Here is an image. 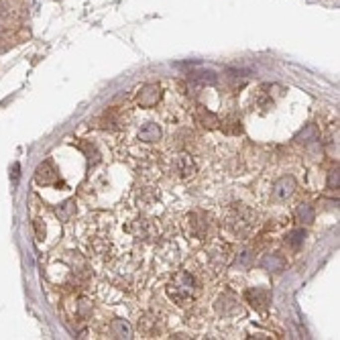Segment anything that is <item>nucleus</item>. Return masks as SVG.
Masks as SVG:
<instances>
[{
    "mask_svg": "<svg viewBox=\"0 0 340 340\" xmlns=\"http://www.w3.org/2000/svg\"><path fill=\"white\" fill-rule=\"evenodd\" d=\"M220 126H222V131H224L226 135H241V133H243L241 120H239L237 116H228V118H224V120L220 122Z\"/></svg>",
    "mask_w": 340,
    "mask_h": 340,
    "instance_id": "16",
    "label": "nucleus"
},
{
    "mask_svg": "<svg viewBox=\"0 0 340 340\" xmlns=\"http://www.w3.org/2000/svg\"><path fill=\"white\" fill-rule=\"evenodd\" d=\"M37 181L41 183V185H49V183H53L55 181V177H57V171H55V167H53V161L51 159H47V161H43L39 165V169H37Z\"/></svg>",
    "mask_w": 340,
    "mask_h": 340,
    "instance_id": "9",
    "label": "nucleus"
},
{
    "mask_svg": "<svg viewBox=\"0 0 340 340\" xmlns=\"http://www.w3.org/2000/svg\"><path fill=\"white\" fill-rule=\"evenodd\" d=\"M18 169H20V165H18V163H14V167H12V177H14V181L18 179Z\"/></svg>",
    "mask_w": 340,
    "mask_h": 340,
    "instance_id": "23",
    "label": "nucleus"
},
{
    "mask_svg": "<svg viewBox=\"0 0 340 340\" xmlns=\"http://www.w3.org/2000/svg\"><path fill=\"white\" fill-rule=\"evenodd\" d=\"M187 230H189V235L192 237L204 239L206 232H208V220L204 218V214H200V212H192V214L187 216Z\"/></svg>",
    "mask_w": 340,
    "mask_h": 340,
    "instance_id": "7",
    "label": "nucleus"
},
{
    "mask_svg": "<svg viewBox=\"0 0 340 340\" xmlns=\"http://www.w3.org/2000/svg\"><path fill=\"white\" fill-rule=\"evenodd\" d=\"M161 98V86L159 84H145L137 94V104L141 108H153Z\"/></svg>",
    "mask_w": 340,
    "mask_h": 340,
    "instance_id": "3",
    "label": "nucleus"
},
{
    "mask_svg": "<svg viewBox=\"0 0 340 340\" xmlns=\"http://www.w3.org/2000/svg\"><path fill=\"white\" fill-rule=\"evenodd\" d=\"M167 295L177 304V306H187L189 302H194V297L198 295V281L189 271H179L175 275V279L167 285Z\"/></svg>",
    "mask_w": 340,
    "mask_h": 340,
    "instance_id": "1",
    "label": "nucleus"
},
{
    "mask_svg": "<svg viewBox=\"0 0 340 340\" xmlns=\"http://www.w3.org/2000/svg\"><path fill=\"white\" fill-rule=\"evenodd\" d=\"M139 139H141L143 143H157V141L161 139V129H159V124H155V122H147L143 129L139 131Z\"/></svg>",
    "mask_w": 340,
    "mask_h": 340,
    "instance_id": "11",
    "label": "nucleus"
},
{
    "mask_svg": "<svg viewBox=\"0 0 340 340\" xmlns=\"http://www.w3.org/2000/svg\"><path fill=\"white\" fill-rule=\"evenodd\" d=\"M216 310L218 314L222 316H235V314H241V304H239V297L232 293V291H224L218 302H216Z\"/></svg>",
    "mask_w": 340,
    "mask_h": 340,
    "instance_id": "4",
    "label": "nucleus"
},
{
    "mask_svg": "<svg viewBox=\"0 0 340 340\" xmlns=\"http://www.w3.org/2000/svg\"><path fill=\"white\" fill-rule=\"evenodd\" d=\"M189 80L198 82V84H214L216 74L212 70H196V72H189Z\"/></svg>",
    "mask_w": 340,
    "mask_h": 340,
    "instance_id": "15",
    "label": "nucleus"
},
{
    "mask_svg": "<svg viewBox=\"0 0 340 340\" xmlns=\"http://www.w3.org/2000/svg\"><path fill=\"white\" fill-rule=\"evenodd\" d=\"M263 267L267 271H273V273H281L285 269V259L281 255H267L263 259Z\"/></svg>",
    "mask_w": 340,
    "mask_h": 340,
    "instance_id": "12",
    "label": "nucleus"
},
{
    "mask_svg": "<svg viewBox=\"0 0 340 340\" xmlns=\"http://www.w3.org/2000/svg\"><path fill=\"white\" fill-rule=\"evenodd\" d=\"M196 120L204 126V129H218L220 126V118L214 112H210L208 108H204V106H198L196 108Z\"/></svg>",
    "mask_w": 340,
    "mask_h": 340,
    "instance_id": "10",
    "label": "nucleus"
},
{
    "mask_svg": "<svg viewBox=\"0 0 340 340\" xmlns=\"http://www.w3.org/2000/svg\"><path fill=\"white\" fill-rule=\"evenodd\" d=\"M110 332L114 338H131V326L126 320H120V318H116V320H112L110 324Z\"/></svg>",
    "mask_w": 340,
    "mask_h": 340,
    "instance_id": "13",
    "label": "nucleus"
},
{
    "mask_svg": "<svg viewBox=\"0 0 340 340\" xmlns=\"http://www.w3.org/2000/svg\"><path fill=\"white\" fill-rule=\"evenodd\" d=\"M253 212L243 206V204H235L228 212H226V226L235 232V235H245L249 232L251 224H253Z\"/></svg>",
    "mask_w": 340,
    "mask_h": 340,
    "instance_id": "2",
    "label": "nucleus"
},
{
    "mask_svg": "<svg viewBox=\"0 0 340 340\" xmlns=\"http://www.w3.org/2000/svg\"><path fill=\"white\" fill-rule=\"evenodd\" d=\"M245 300H247V304H251L255 310L265 312L267 306H269V291L263 289V287H253V289H249V291L245 293Z\"/></svg>",
    "mask_w": 340,
    "mask_h": 340,
    "instance_id": "6",
    "label": "nucleus"
},
{
    "mask_svg": "<svg viewBox=\"0 0 340 340\" xmlns=\"http://www.w3.org/2000/svg\"><path fill=\"white\" fill-rule=\"evenodd\" d=\"M304 239H306V232H304L302 228H295V230H291L289 235H287L285 243H287V247H289V249L297 251V249H300V247L304 245Z\"/></svg>",
    "mask_w": 340,
    "mask_h": 340,
    "instance_id": "18",
    "label": "nucleus"
},
{
    "mask_svg": "<svg viewBox=\"0 0 340 340\" xmlns=\"http://www.w3.org/2000/svg\"><path fill=\"white\" fill-rule=\"evenodd\" d=\"M226 251H228V247H224V245H216L214 249L210 251V261H212V263H216V267H224V265H226V261H228Z\"/></svg>",
    "mask_w": 340,
    "mask_h": 340,
    "instance_id": "17",
    "label": "nucleus"
},
{
    "mask_svg": "<svg viewBox=\"0 0 340 340\" xmlns=\"http://www.w3.org/2000/svg\"><path fill=\"white\" fill-rule=\"evenodd\" d=\"M293 192H295V179L291 177V175H283V177H279L277 181H275V185H273V198L275 200H287V198H291L293 196Z\"/></svg>",
    "mask_w": 340,
    "mask_h": 340,
    "instance_id": "5",
    "label": "nucleus"
},
{
    "mask_svg": "<svg viewBox=\"0 0 340 340\" xmlns=\"http://www.w3.org/2000/svg\"><path fill=\"white\" fill-rule=\"evenodd\" d=\"M295 218L302 224H312L314 218H316V212H314V208L310 204H300L297 210H295Z\"/></svg>",
    "mask_w": 340,
    "mask_h": 340,
    "instance_id": "14",
    "label": "nucleus"
},
{
    "mask_svg": "<svg viewBox=\"0 0 340 340\" xmlns=\"http://www.w3.org/2000/svg\"><path fill=\"white\" fill-rule=\"evenodd\" d=\"M35 235H37V241H43L45 239V226L41 220H35Z\"/></svg>",
    "mask_w": 340,
    "mask_h": 340,
    "instance_id": "21",
    "label": "nucleus"
},
{
    "mask_svg": "<svg viewBox=\"0 0 340 340\" xmlns=\"http://www.w3.org/2000/svg\"><path fill=\"white\" fill-rule=\"evenodd\" d=\"M74 212H76V202H74V200H68V202H63V204L57 208V216H59L61 220H70Z\"/></svg>",
    "mask_w": 340,
    "mask_h": 340,
    "instance_id": "19",
    "label": "nucleus"
},
{
    "mask_svg": "<svg viewBox=\"0 0 340 340\" xmlns=\"http://www.w3.org/2000/svg\"><path fill=\"white\" fill-rule=\"evenodd\" d=\"M251 261H253V253H251V251H245V253L239 255V265H241V267H249Z\"/></svg>",
    "mask_w": 340,
    "mask_h": 340,
    "instance_id": "20",
    "label": "nucleus"
},
{
    "mask_svg": "<svg viewBox=\"0 0 340 340\" xmlns=\"http://www.w3.org/2000/svg\"><path fill=\"white\" fill-rule=\"evenodd\" d=\"M173 165H175V171H177L181 177H192V175L198 171L196 161H194L192 157H189V155H185V153L177 155V157H175V161H173Z\"/></svg>",
    "mask_w": 340,
    "mask_h": 340,
    "instance_id": "8",
    "label": "nucleus"
},
{
    "mask_svg": "<svg viewBox=\"0 0 340 340\" xmlns=\"http://www.w3.org/2000/svg\"><path fill=\"white\" fill-rule=\"evenodd\" d=\"M328 187L338 189V167L334 169V171H330V175H328Z\"/></svg>",
    "mask_w": 340,
    "mask_h": 340,
    "instance_id": "22",
    "label": "nucleus"
}]
</instances>
